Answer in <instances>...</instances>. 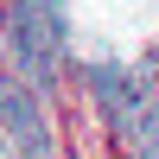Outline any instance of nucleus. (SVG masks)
Masks as SVG:
<instances>
[{"label": "nucleus", "instance_id": "nucleus-1", "mask_svg": "<svg viewBox=\"0 0 159 159\" xmlns=\"http://www.w3.org/2000/svg\"><path fill=\"white\" fill-rule=\"evenodd\" d=\"M0 32H7V51H13L19 83L45 96V89H51V76H57L64 45H70L64 0H0Z\"/></svg>", "mask_w": 159, "mask_h": 159}, {"label": "nucleus", "instance_id": "nucleus-2", "mask_svg": "<svg viewBox=\"0 0 159 159\" xmlns=\"http://www.w3.org/2000/svg\"><path fill=\"white\" fill-rule=\"evenodd\" d=\"M0 134L19 147V159H51V127L38 108V89H25L13 70H0Z\"/></svg>", "mask_w": 159, "mask_h": 159}]
</instances>
